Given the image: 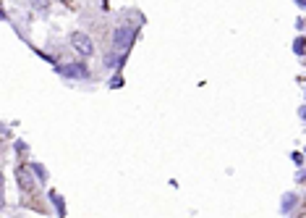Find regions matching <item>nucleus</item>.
Returning <instances> with one entry per match:
<instances>
[{"label":"nucleus","instance_id":"nucleus-1","mask_svg":"<svg viewBox=\"0 0 306 218\" xmlns=\"http://www.w3.org/2000/svg\"><path fill=\"white\" fill-rule=\"evenodd\" d=\"M136 34H139L136 26H118V29L113 32V45H115V50L128 53V50L134 48V42H136Z\"/></svg>","mask_w":306,"mask_h":218},{"label":"nucleus","instance_id":"nucleus-2","mask_svg":"<svg viewBox=\"0 0 306 218\" xmlns=\"http://www.w3.org/2000/svg\"><path fill=\"white\" fill-rule=\"evenodd\" d=\"M58 74L63 79H73V81H87L92 76L89 74V66H87V63H81V61H76V63H60Z\"/></svg>","mask_w":306,"mask_h":218},{"label":"nucleus","instance_id":"nucleus-3","mask_svg":"<svg viewBox=\"0 0 306 218\" xmlns=\"http://www.w3.org/2000/svg\"><path fill=\"white\" fill-rule=\"evenodd\" d=\"M71 45H73V50H76L81 58H92V56H95V42H92V37L84 34V32H73L71 34Z\"/></svg>","mask_w":306,"mask_h":218},{"label":"nucleus","instance_id":"nucleus-4","mask_svg":"<svg viewBox=\"0 0 306 218\" xmlns=\"http://www.w3.org/2000/svg\"><path fill=\"white\" fill-rule=\"evenodd\" d=\"M37 174L32 171V166H18L16 168V184L18 189H24V192H34V187H37Z\"/></svg>","mask_w":306,"mask_h":218},{"label":"nucleus","instance_id":"nucleus-5","mask_svg":"<svg viewBox=\"0 0 306 218\" xmlns=\"http://www.w3.org/2000/svg\"><path fill=\"white\" fill-rule=\"evenodd\" d=\"M296 205H299V195H296V192L283 195V203H280V211H283V213H291Z\"/></svg>","mask_w":306,"mask_h":218},{"label":"nucleus","instance_id":"nucleus-6","mask_svg":"<svg viewBox=\"0 0 306 218\" xmlns=\"http://www.w3.org/2000/svg\"><path fill=\"white\" fill-rule=\"evenodd\" d=\"M50 203H52L55 213H58L60 218L66 216V200H63V195H58V192H50Z\"/></svg>","mask_w":306,"mask_h":218},{"label":"nucleus","instance_id":"nucleus-7","mask_svg":"<svg viewBox=\"0 0 306 218\" xmlns=\"http://www.w3.org/2000/svg\"><path fill=\"white\" fill-rule=\"evenodd\" d=\"M32 166V171L37 174V179H40V184H45V181H48V168L42 166V163H29Z\"/></svg>","mask_w":306,"mask_h":218},{"label":"nucleus","instance_id":"nucleus-8","mask_svg":"<svg viewBox=\"0 0 306 218\" xmlns=\"http://www.w3.org/2000/svg\"><path fill=\"white\" fill-rule=\"evenodd\" d=\"M293 53H296V56H304V53H306V40L304 37H299L293 42Z\"/></svg>","mask_w":306,"mask_h":218},{"label":"nucleus","instance_id":"nucleus-9","mask_svg":"<svg viewBox=\"0 0 306 218\" xmlns=\"http://www.w3.org/2000/svg\"><path fill=\"white\" fill-rule=\"evenodd\" d=\"M110 87H113V89H118V87H123V76H120V74H115L113 79H110Z\"/></svg>","mask_w":306,"mask_h":218},{"label":"nucleus","instance_id":"nucleus-10","mask_svg":"<svg viewBox=\"0 0 306 218\" xmlns=\"http://www.w3.org/2000/svg\"><path fill=\"white\" fill-rule=\"evenodd\" d=\"M293 163H296V166H301V163H304V152H293Z\"/></svg>","mask_w":306,"mask_h":218},{"label":"nucleus","instance_id":"nucleus-11","mask_svg":"<svg viewBox=\"0 0 306 218\" xmlns=\"http://www.w3.org/2000/svg\"><path fill=\"white\" fill-rule=\"evenodd\" d=\"M34 5L40 8V11H48V0H34Z\"/></svg>","mask_w":306,"mask_h":218},{"label":"nucleus","instance_id":"nucleus-12","mask_svg":"<svg viewBox=\"0 0 306 218\" xmlns=\"http://www.w3.org/2000/svg\"><path fill=\"white\" fill-rule=\"evenodd\" d=\"M26 150H29V147H26V142L18 140V142H16V152H26Z\"/></svg>","mask_w":306,"mask_h":218},{"label":"nucleus","instance_id":"nucleus-13","mask_svg":"<svg viewBox=\"0 0 306 218\" xmlns=\"http://www.w3.org/2000/svg\"><path fill=\"white\" fill-rule=\"evenodd\" d=\"M293 3H296V5H301L304 11H306V0H293Z\"/></svg>","mask_w":306,"mask_h":218},{"label":"nucleus","instance_id":"nucleus-14","mask_svg":"<svg viewBox=\"0 0 306 218\" xmlns=\"http://www.w3.org/2000/svg\"><path fill=\"white\" fill-rule=\"evenodd\" d=\"M299 181H306V171H299Z\"/></svg>","mask_w":306,"mask_h":218},{"label":"nucleus","instance_id":"nucleus-15","mask_svg":"<svg viewBox=\"0 0 306 218\" xmlns=\"http://www.w3.org/2000/svg\"><path fill=\"white\" fill-rule=\"evenodd\" d=\"M299 113H301V119H304V121H306V105H304V108H301V111H299Z\"/></svg>","mask_w":306,"mask_h":218}]
</instances>
